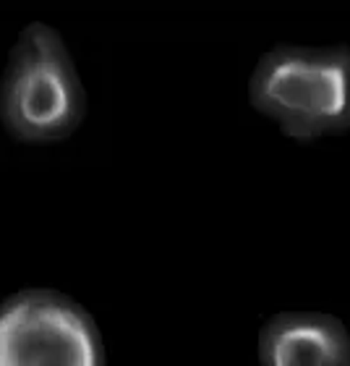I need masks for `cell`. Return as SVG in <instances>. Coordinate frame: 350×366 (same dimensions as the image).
Instances as JSON below:
<instances>
[{"mask_svg":"<svg viewBox=\"0 0 350 366\" xmlns=\"http://www.w3.org/2000/svg\"><path fill=\"white\" fill-rule=\"evenodd\" d=\"M249 105L296 144L350 131V45L269 47L249 76Z\"/></svg>","mask_w":350,"mask_h":366,"instance_id":"1","label":"cell"},{"mask_svg":"<svg viewBox=\"0 0 350 366\" xmlns=\"http://www.w3.org/2000/svg\"><path fill=\"white\" fill-rule=\"evenodd\" d=\"M86 115V89L69 42L45 21L26 24L0 76V123L21 144L69 139Z\"/></svg>","mask_w":350,"mask_h":366,"instance_id":"2","label":"cell"},{"mask_svg":"<svg viewBox=\"0 0 350 366\" xmlns=\"http://www.w3.org/2000/svg\"><path fill=\"white\" fill-rule=\"evenodd\" d=\"M0 366H105V345L76 298L26 288L0 301Z\"/></svg>","mask_w":350,"mask_h":366,"instance_id":"3","label":"cell"},{"mask_svg":"<svg viewBox=\"0 0 350 366\" xmlns=\"http://www.w3.org/2000/svg\"><path fill=\"white\" fill-rule=\"evenodd\" d=\"M259 366H350V330L324 312H280L256 337Z\"/></svg>","mask_w":350,"mask_h":366,"instance_id":"4","label":"cell"}]
</instances>
